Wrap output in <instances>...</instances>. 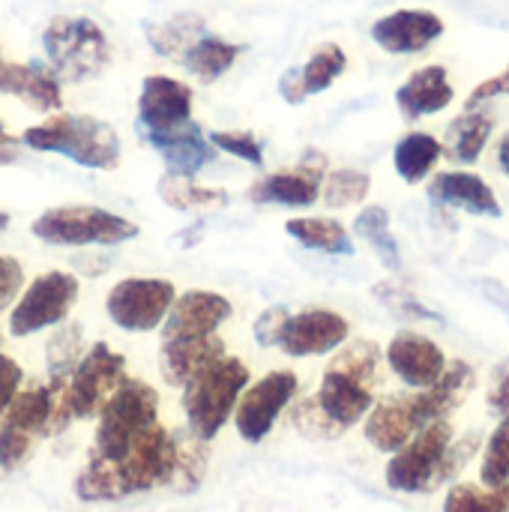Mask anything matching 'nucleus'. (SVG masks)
<instances>
[{"mask_svg": "<svg viewBox=\"0 0 509 512\" xmlns=\"http://www.w3.org/2000/svg\"><path fill=\"white\" fill-rule=\"evenodd\" d=\"M177 468V432L162 423L150 426L120 459L87 453V465L75 477V498L84 504H108L171 486Z\"/></svg>", "mask_w": 509, "mask_h": 512, "instance_id": "obj_1", "label": "nucleus"}, {"mask_svg": "<svg viewBox=\"0 0 509 512\" xmlns=\"http://www.w3.org/2000/svg\"><path fill=\"white\" fill-rule=\"evenodd\" d=\"M252 384L249 366L237 357H222L213 366H207L198 378H192L183 387V414H186V432L198 441H213L225 423L234 417L237 399Z\"/></svg>", "mask_w": 509, "mask_h": 512, "instance_id": "obj_2", "label": "nucleus"}, {"mask_svg": "<svg viewBox=\"0 0 509 512\" xmlns=\"http://www.w3.org/2000/svg\"><path fill=\"white\" fill-rule=\"evenodd\" d=\"M24 144L42 153H60L81 168L114 171L120 165L117 132L87 114H57L24 132Z\"/></svg>", "mask_w": 509, "mask_h": 512, "instance_id": "obj_3", "label": "nucleus"}, {"mask_svg": "<svg viewBox=\"0 0 509 512\" xmlns=\"http://www.w3.org/2000/svg\"><path fill=\"white\" fill-rule=\"evenodd\" d=\"M96 420L90 456L120 459L150 426L159 423V393L138 378H126Z\"/></svg>", "mask_w": 509, "mask_h": 512, "instance_id": "obj_4", "label": "nucleus"}, {"mask_svg": "<svg viewBox=\"0 0 509 512\" xmlns=\"http://www.w3.org/2000/svg\"><path fill=\"white\" fill-rule=\"evenodd\" d=\"M33 237L48 246H120L138 237V225L126 216L93 204H66L51 207L30 225Z\"/></svg>", "mask_w": 509, "mask_h": 512, "instance_id": "obj_5", "label": "nucleus"}, {"mask_svg": "<svg viewBox=\"0 0 509 512\" xmlns=\"http://www.w3.org/2000/svg\"><path fill=\"white\" fill-rule=\"evenodd\" d=\"M42 48L57 81L63 78L72 84L102 75V69L111 60V45L102 27L90 18H72V15L54 18L42 33Z\"/></svg>", "mask_w": 509, "mask_h": 512, "instance_id": "obj_6", "label": "nucleus"}, {"mask_svg": "<svg viewBox=\"0 0 509 512\" xmlns=\"http://www.w3.org/2000/svg\"><path fill=\"white\" fill-rule=\"evenodd\" d=\"M450 444H453V426L447 420L429 423L399 453L390 456L384 468L387 486L402 495H429L441 489L447 483L444 459H447Z\"/></svg>", "mask_w": 509, "mask_h": 512, "instance_id": "obj_7", "label": "nucleus"}, {"mask_svg": "<svg viewBox=\"0 0 509 512\" xmlns=\"http://www.w3.org/2000/svg\"><path fill=\"white\" fill-rule=\"evenodd\" d=\"M45 438H51L48 384L21 387L0 417V468L18 471L33 459L39 441Z\"/></svg>", "mask_w": 509, "mask_h": 512, "instance_id": "obj_8", "label": "nucleus"}, {"mask_svg": "<svg viewBox=\"0 0 509 512\" xmlns=\"http://www.w3.org/2000/svg\"><path fill=\"white\" fill-rule=\"evenodd\" d=\"M78 303V279L66 270L39 273L15 300L9 312V336L24 339L60 327Z\"/></svg>", "mask_w": 509, "mask_h": 512, "instance_id": "obj_9", "label": "nucleus"}, {"mask_svg": "<svg viewBox=\"0 0 509 512\" xmlns=\"http://www.w3.org/2000/svg\"><path fill=\"white\" fill-rule=\"evenodd\" d=\"M126 381V357L111 351L108 342H96L84 351L72 375L66 378V399L72 420H96L114 390Z\"/></svg>", "mask_w": 509, "mask_h": 512, "instance_id": "obj_10", "label": "nucleus"}, {"mask_svg": "<svg viewBox=\"0 0 509 512\" xmlns=\"http://www.w3.org/2000/svg\"><path fill=\"white\" fill-rule=\"evenodd\" d=\"M177 291L168 279H144L132 276L117 282L105 297V312L114 327L126 333H150L162 327Z\"/></svg>", "mask_w": 509, "mask_h": 512, "instance_id": "obj_11", "label": "nucleus"}, {"mask_svg": "<svg viewBox=\"0 0 509 512\" xmlns=\"http://www.w3.org/2000/svg\"><path fill=\"white\" fill-rule=\"evenodd\" d=\"M297 390H300V381L288 369H276V372L264 375L261 381L249 384L234 408L237 435L246 444H261L273 432L282 411L297 399Z\"/></svg>", "mask_w": 509, "mask_h": 512, "instance_id": "obj_12", "label": "nucleus"}, {"mask_svg": "<svg viewBox=\"0 0 509 512\" xmlns=\"http://www.w3.org/2000/svg\"><path fill=\"white\" fill-rule=\"evenodd\" d=\"M351 336V324L333 312V309H303L297 315H288L279 345L282 354L300 360V357H324L339 351Z\"/></svg>", "mask_w": 509, "mask_h": 512, "instance_id": "obj_13", "label": "nucleus"}, {"mask_svg": "<svg viewBox=\"0 0 509 512\" xmlns=\"http://www.w3.org/2000/svg\"><path fill=\"white\" fill-rule=\"evenodd\" d=\"M327 177V159L318 150H309L303 162L291 171H276L258 180L249 189V201L255 204H279V207H312L321 198V183Z\"/></svg>", "mask_w": 509, "mask_h": 512, "instance_id": "obj_14", "label": "nucleus"}, {"mask_svg": "<svg viewBox=\"0 0 509 512\" xmlns=\"http://www.w3.org/2000/svg\"><path fill=\"white\" fill-rule=\"evenodd\" d=\"M231 312H234L231 300L216 291H186L174 297L162 321V339L180 342V339L216 336V330L231 318Z\"/></svg>", "mask_w": 509, "mask_h": 512, "instance_id": "obj_15", "label": "nucleus"}, {"mask_svg": "<svg viewBox=\"0 0 509 512\" xmlns=\"http://www.w3.org/2000/svg\"><path fill=\"white\" fill-rule=\"evenodd\" d=\"M138 123L144 132H171V129L192 123L189 84L168 78V75L144 78L141 96H138Z\"/></svg>", "mask_w": 509, "mask_h": 512, "instance_id": "obj_16", "label": "nucleus"}, {"mask_svg": "<svg viewBox=\"0 0 509 512\" xmlns=\"http://www.w3.org/2000/svg\"><path fill=\"white\" fill-rule=\"evenodd\" d=\"M384 360L393 369V375L402 384H408L411 390L432 387L447 369V354L441 351V345H435L429 336H420V333H411V330L393 336V342L387 345Z\"/></svg>", "mask_w": 509, "mask_h": 512, "instance_id": "obj_17", "label": "nucleus"}, {"mask_svg": "<svg viewBox=\"0 0 509 512\" xmlns=\"http://www.w3.org/2000/svg\"><path fill=\"white\" fill-rule=\"evenodd\" d=\"M315 402H318V408L342 432H348L357 423H363L366 414L372 411V405H375V387L366 384V381H360L351 372H342L336 366H327L324 369V378H321V387L315 393Z\"/></svg>", "mask_w": 509, "mask_h": 512, "instance_id": "obj_18", "label": "nucleus"}, {"mask_svg": "<svg viewBox=\"0 0 509 512\" xmlns=\"http://www.w3.org/2000/svg\"><path fill=\"white\" fill-rule=\"evenodd\" d=\"M420 429H426L420 423L417 405H414V393H402V396H387L381 402L372 405V411L363 420V435L366 441L378 450V453H399Z\"/></svg>", "mask_w": 509, "mask_h": 512, "instance_id": "obj_19", "label": "nucleus"}, {"mask_svg": "<svg viewBox=\"0 0 509 512\" xmlns=\"http://www.w3.org/2000/svg\"><path fill=\"white\" fill-rule=\"evenodd\" d=\"M444 33L441 15L429 9H399L372 24V39L387 54H417L426 51Z\"/></svg>", "mask_w": 509, "mask_h": 512, "instance_id": "obj_20", "label": "nucleus"}, {"mask_svg": "<svg viewBox=\"0 0 509 512\" xmlns=\"http://www.w3.org/2000/svg\"><path fill=\"white\" fill-rule=\"evenodd\" d=\"M144 138L165 159L168 174L174 177L195 180V174L216 159V147L204 138V132L195 123H186L171 132H144Z\"/></svg>", "mask_w": 509, "mask_h": 512, "instance_id": "obj_21", "label": "nucleus"}, {"mask_svg": "<svg viewBox=\"0 0 509 512\" xmlns=\"http://www.w3.org/2000/svg\"><path fill=\"white\" fill-rule=\"evenodd\" d=\"M429 198L441 207H456L465 210L471 216H489L498 219L501 201L492 192V186L480 177V174H468V171H444L429 183Z\"/></svg>", "mask_w": 509, "mask_h": 512, "instance_id": "obj_22", "label": "nucleus"}, {"mask_svg": "<svg viewBox=\"0 0 509 512\" xmlns=\"http://www.w3.org/2000/svg\"><path fill=\"white\" fill-rule=\"evenodd\" d=\"M0 93L18 96L36 111H57L63 105L60 81L51 69L39 60L30 63H9L0 57Z\"/></svg>", "mask_w": 509, "mask_h": 512, "instance_id": "obj_23", "label": "nucleus"}, {"mask_svg": "<svg viewBox=\"0 0 509 512\" xmlns=\"http://www.w3.org/2000/svg\"><path fill=\"white\" fill-rule=\"evenodd\" d=\"M225 357V342L219 336L207 339H180V342H162L159 351V372L168 387H186L192 378H198L207 366Z\"/></svg>", "mask_w": 509, "mask_h": 512, "instance_id": "obj_24", "label": "nucleus"}, {"mask_svg": "<svg viewBox=\"0 0 509 512\" xmlns=\"http://www.w3.org/2000/svg\"><path fill=\"white\" fill-rule=\"evenodd\" d=\"M474 381H477V375H474V369L465 360H447L444 375L432 387L414 393V405H417L420 423L429 426V423L447 420L465 402V396L474 390Z\"/></svg>", "mask_w": 509, "mask_h": 512, "instance_id": "obj_25", "label": "nucleus"}, {"mask_svg": "<svg viewBox=\"0 0 509 512\" xmlns=\"http://www.w3.org/2000/svg\"><path fill=\"white\" fill-rule=\"evenodd\" d=\"M453 96L456 90L447 78V69L432 63V66L411 72V78L396 90V105L405 114V120H420V117L444 111L453 102Z\"/></svg>", "mask_w": 509, "mask_h": 512, "instance_id": "obj_26", "label": "nucleus"}, {"mask_svg": "<svg viewBox=\"0 0 509 512\" xmlns=\"http://www.w3.org/2000/svg\"><path fill=\"white\" fill-rule=\"evenodd\" d=\"M285 231L291 240H297L303 249L324 252V255H354V240L345 231L339 219H312V216H297L285 222Z\"/></svg>", "mask_w": 509, "mask_h": 512, "instance_id": "obj_27", "label": "nucleus"}, {"mask_svg": "<svg viewBox=\"0 0 509 512\" xmlns=\"http://www.w3.org/2000/svg\"><path fill=\"white\" fill-rule=\"evenodd\" d=\"M240 51H243V45H234V42H225V39H219V36L201 33V36L189 45V51L180 57V63H183L198 81L210 84V81L222 78V75L234 66V60L240 57Z\"/></svg>", "mask_w": 509, "mask_h": 512, "instance_id": "obj_28", "label": "nucleus"}, {"mask_svg": "<svg viewBox=\"0 0 509 512\" xmlns=\"http://www.w3.org/2000/svg\"><path fill=\"white\" fill-rule=\"evenodd\" d=\"M444 156V144L429 135V132H411L405 135L396 150H393V165H396V174L405 180V183H423L432 168L438 165V159Z\"/></svg>", "mask_w": 509, "mask_h": 512, "instance_id": "obj_29", "label": "nucleus"}, {"mask_svg": "<svg viewBox=\"0 0 509 512\" xmlns=\"http://www.w3.org/2000/svg\"><path fill=\"white\" fill-rule=\"evenodd\" d=\"M492 129H495V120L489 111L474 108V111H465L462 117H456L447 129V144H450L453 159L474 165L480 159V153L486 150Z\"/></svg>", "mask_w": 509, "mask_h": 512, "instance_id": "obj_30", "label": "nucleus"}, {"mask_svg": "<svg viewBox=\"0 0 509 512\" xmlns=\"http://www.w3.org/2000/svg\"><path fill=\"white\" fill-rule=\"evenodd\" d=\"M156 189H159V198L168 207L183 210V213H207V210L228 207V192L225 189H207V186H198L189 177L165 174Z\"/></svg>", "mask_w": 509, "mask_h": 512, "instance_id": "obj_31", "label": "nucleus"}, {"mask_svg": "<svg viewBox=\"0 0 509 512\" xmlns=\"http://www.w3.org/2000/svg\"><path fill=\"white\" fill-rule=\"evenodd\" d=\"M354 231L375 249V255L381 258V264L387 270H399L402 267V252L399 243L390 231V213L381 204H369L360 210V216L354 219Z\"/></svg>", "mask_w": 509, "mask_h": 512, "instance_id": "obj_32", "label": "nucleus"}, {"mask_svg": "<svg viewBox=\"0 0 509 512\" xmlns=\"http://www.w3.org/2000/svg\"><path fill=\"white\" fill-rule=\"evenodd\" d=\"M144 33H147L156 54L180 60L189 51V45L207 30H204V21L198 15H177V18L162 21V24H144Z\"/></svg>", "mask_w": 509, "mask_h": 512, "instance_id": "obj_33", "label": "nucleus"}, {"mask_svg": "<svg viewBox=\"0 0 509 512\" xmlns=\"http://www.w3.org/2000/svg\"><path fill=\"white\" fill-rule=\"evenodd\" d=\"M210 465V450L207 441H198L195 435H177V468L171 477V489L180 495H192L207 474Z\"/></svg>", "mask_w": 509, "mask_h": 512, "instance_id": "obj_34", "label": "nucleus"}, {"mask_svg": "<svg viewBox=\"0 0 509 512\" xmlns=\"http://www.w3.org/2000/svg\"><path fill=\"white\" fill-rule=\"evenodd\" d=\"M81 357H84V327L81 324H60L57 333L48 339V348H45L48 378H69Z\"/></svg>", "mask_w": 509, "mask_h": 512, "instance_id": "obj_35", "label": "nucleus"}, {"mask_svg": "<svg viewBox=\"0 0 509 512\" xmlns=\"http://www.w3.org/2000/svg\"><path fill=\"white\" fill-rule=\"evenodd\" d=\"M444 512H509V483L486 489L480 483H456L447 498Z\"/></svg>", "mask_w": 509, "mask_h": 512, "instance_id": "obj_36", "label": "nucleus"}, {"mask_svg": "<svg viewBox=\"0 0 509 512\" xmlns=\"http://www.w3.org/2000/svg\"><path fill=\"white\" fill-rule=\"evenodd\" d=\"M345 66H348V57H345V51H342L336 42L321 45V48L309 57V63L300 69L303 93H306V96L324 93V90L345 72Z\"/></svg>", "mask_w": 509, "mask_h": 512, "instance_id": "obj_37", "label": "nucleus"}, {"mask_svg": "<svg viewBox=\"0 0 509 512\" xmlns=\"http://www.w3.org/2000/svg\"><path fill=\"white\" fill-rule=\"evenodd\" d=\"M372 189V177L366 171H357V168H339L333 174L324 177L321 183V198L327 207H351V204H360L366 201Z\"/></svg>", "mask_w": 509, "mask_h": 512, "instance_id": "obj_38", "label": "nucleus"}, {"mask_svg": "<svg viewBox=\"0 0 509 512\" xmlns=\"http://www.w3.org/2000/svg\"><path fill=\"white\" fill-rule=\"evenodd\" d=\"M509 483V414L501 417L495 432L489 435L480 459V486L498 489Z\"/></svg>", "mask_w": 509, "mask_h": 512, "instance_id": "obj_39", "label": "nucleus"}, {"mask_svg": "<svg viewBox=\"0 0 509 512\" xmlns=\"http://www.w3.org/2000/svg\"><path fill=\"white\" fill-rule=\"evenodd\" d=\"M381 363H384V354L381 348L372 342V339H357V342H348L345 348H339V354L330 360V366L342 369V372H351L357 375L360 381L366 384H378L381 378Z\"/></svg>", "mask_w": 509, "mask_h": 512, "instance_id": "obj_40", "label": "nucleus"}, {"mask_svg": "<svg viewBox=\"0 0 509 512\" xmlns=\"http://www.w3.org/2000/svg\"><path fill=\"white\" fill-rule=\"evenodd\" d=\"M291 426H294L303 438H309V441H336V438L345 435V432L318 408L315 396H306V399L291 402Z\"/></svg>", "mask_w": 509, "mask_h": 512, "instance_id": "obj_41", "label": "nucleus"}, {"mask_svg": "<svg viewBox=\"0 0 509 512\" xmlns=\"http://www.w3.org/2000/svg\"><path fill=\"white\" fill-rule=\"evenodd\" d=\"M372 294H375L393 315L414 318V321H435V324L444 321L438 312H432L429 306H423L408 288H399V285H393V282H378V285L372 288Z\"/></svg>", "mask_w": 509, "mask_h": 512, "instance_id": "obj_42", "label": "nucleus"}, {"mask_svg": "<svg viewBox=\"0 0 509 512\" xmlns=\"http://www.w3.org/2000/svg\"><path fill=\"white\" fill-rule=\"evenodd\" d=\"M210 144L216 150H222V153H231V156L255 165V168L264 165V147H261V141L252 132H240V129L237 132H213Z\"/></svg>", "mask_w": 509, "mask_h": 512, "instance_id": "obj_43", "label": "nucleus"}, {"mask_svg": "<svg viewBox=\"0 0 509 512\" xmlns=\"http://www.w3.org/2000/svg\"><path fill=\"white\" fill-rule=\"evenodd\" d=\"M288 315H291V312H288L285 306H270V309H264V312L258 315V321H255V327H252L258 348H276V345H279V336H282V327H285Z\"/></svg>", "mask_w": 509, "mask_h": 512, "instance_id": "obj_44", "label": "nucleus"}, {"mask_svg": "<svg viewBox=\"0 0 509 512\" xmlns=\"http://www.w3.org/2000/svg\"><path fill=\"white\" fill-rule=\"evenodd\" d=\"M24 288V270L12 255H0V312L15 306L18 294Z\"/></svg>", "mask_w": 509, "mask_h": 512, "instance_id": "obj_45", "label": "nucleus"}, {"mask_svg": "<svg viewBox=\"0 0 509 512\" xmlns=\"http://www.w3.org/2000/svg\"><path fill=\"white\" fill-rule=\"evenodd\" d=\"M495 96H509V63L504 72H498V75L480 81V84L471 90V96L465 99V111H474V108H480L483 102H489V99H495Z\"/></svg>", "mask_w": 509, "mask_h": 512, "instance_id": "obj_46", "label": "nucleus"}, {"mask_svg": "<svg viewBox=\"0 0 509 512\" xmlns=\"http://www.w3.org/2000/svg\"><path fill=\"white\" fill-rule=\"evenodd\" d=\"M21 381H24L21 366H18L9 354L0 351V417H3V411L9 408V402L15 399V393L21 390Z\"/></svg>", "mask_w": 509, "mask_h": 512, "instance_id": "obj_47", "label": "nucleus"}, {"mask_svg": "<svg viewBox=\"0 0 509 512\" xmlns=\"http://www.w3.org/2000/svg\"><path fill=\"white\" fill-rule=\"evenodd\" d=\"M489 411L492 414H509V360H504L495 372H492V387H489Z\"/></svg>", "mask_w": 509, "mask_h": 512, "instance_id": "obj_48", "label": "nucleus"}, {"mask_svg": "<svg viewBox=\"0 0 509 512\" xmlns=\"http://www.w3.org/2000/svg\"><path fill=\"white\" fill-rule=\"evenodd\" d=\"M279 96L288 102V105H300L306 99L303 93V81H300V69H285L282 78H279Z\"/></svg>", "mask_w": 509, "mask_h": 512, "instance_id": "obj_49", "label": "nucleus"}, {"mask_svg": "<svg viewBox=\"0 0 509 512\" xmlns=\"http://www.w3.org/2000/svg\"><path fill=\"white\" fill-rule=\"evenodd\" d=\"M498 165H501V171L509 177V132L501 138V144H498Z\"/></svg>", "mask_w": 509, "mask_h": 512, "instance_id": "obj_50", "label": "nucleus"}, {"mask_svg": "<svg viewBox=\"0 0 509 512\" xmlns=\"http://www.w3.org/2000/svg\"><path fill=\"white\" fill-rule=\"evenodd\" d=\"M9 162H15V150H3L0 147V165H9Z\"/></svg>", "mask_w": 509, "mask_h": 512, "instance_id": "obj_51", "label": "nucleus"}, {"mask_svg": "<svg viewBox=\"0 0 509 512\" xmlns=\"http://www.w3.org/2000/svg\"><path fill=\"white\" fill-rule=\"evenodd\" d=\"M6 228H9V213L0 210V231H6Z\"/></svg>", "mask_w": 509, "mask_h": 512, "instance_id": "obj_52", "label": "nucleus"}, {"mask_svg": "<svg viewBox=\"0 0 509 512\" xmlns=\"http://www.w3.org/2000/svg\"><path fill=\"white\" fill-rule=\"evenodd\" d=\"M0 144H9V135H6V129H3V123H0Z\"/></svg>", "mask_w": 509, "mask_h": 512, "instance_id": "obj_53", "label": "nucleus"}, {"mask_svg": "<svg viewBox=\"0 0 509 512\" xmlns=\"http://www.w3.org/2000/svg\"><path fill=\"white\" fill-rule=\"evenodd\" d=\"M0 342H3V336H0Z\"/></svg>", "mask_w": 509, "mask_h": 512, "instance_id": "obj_54", "label": "nucleus"}]
</instances>
